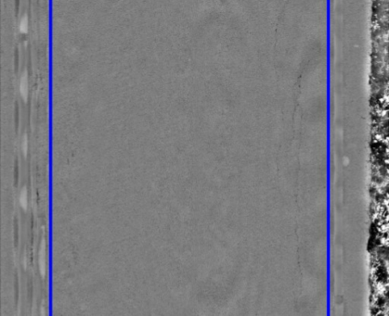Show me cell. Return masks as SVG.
Listing matches in <instances>:
<instances>
[{"instance_id":"cell-1","label":"cell","mask_w":389,"mask_h":316,"mask_svg":"<svg viewBox=\"0 0 389 316\" xmlns=\"http://www.w3.org/2000/svg\"><path fill=\"white\" fill-rule=\"evenodd\" d=\"M47 247H46V242L45 240L42 241L41 248H40V252H39V269L40 272L43 276H45L46 274V256H47V252H46Z\"/></svg>"},{"instance_id":"cell-2","label":"cell","mask_w":389,"mask_h":316,"mask_svg":"<svg viewBox=\"0 0 389 316\" xmlns=\"http://www.w3.org/2000/svg\"><path fill=\"white\" fill-rule=\"evenodd\" d=\"M20 91H21V96L24 99H26L27 95H28V81L26 75H23L21 77V84H20Z\"/></svg>"},{"instance_id":"cell-3","label":"cell","mask_w":389,"mask_h":316,"mask_svg":"<svg viewBox=\"0 0 389 316\" xmlns=\"http://www.w3.org/2000/svg\"><path fill=\"white\" fill-rule=\"evenodd\" d=\"M20 204L22 207V209L26 210L27 209V205H28V198H27V190L26 188H22L21 189V194H20Z\"/></svg>"},{"instance_id":"cell-4","label":"cell","mask_w":389,"mask_h":316,"mask_svg":"<svg viewBox=\"0 0 389 316\" xmlns=\"http://www.w3.org/2000/svg\"><path fill=\"white\" fill-rule=\"evenodd\" d=\"M28 30V21L27 18H22L20 22V31L21 33H26Z\"/></svg>"},{"instance_id":"cell-5","label":"cell","mask_w":389,"mask_h":316,"mask_svg":"<svg viewBox=\"0 0 389 316\" xmlns=\"http://www.w3.org/2000/svg\"><path fill=\"white\" fill-rule=\"evenodd\" d=\"M21 148H22V152H23V154H24V155H26V154H27V151H28V140H27V136H26V135H24V136H23V139H22V144H21Z\"/></svg>"}]
</instances>
